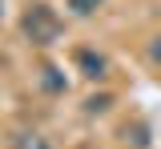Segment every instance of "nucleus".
<instances>
[{"label": "nucleus", "mask_w": 161, "mask_h": 149, "mask_svg": "<svg viewBox=\"0 0 161 149\" xmlns=\"http://www.w3.org/2000/svg\"><path fill=\"white\" fill-rule=\"evenodd\" d=\"M101 4H105V0H69V12H73V16H93Z\"/></svg>", "instance_id": "nucleus-5"}, {"label": "nucleus", "mask_w": 161, "mask_h": 149, "mask_svg": "<svg viewBox=\"0 0 161 149\" xmlns=\"http://www.w3.org/2000/svg\"><path fill=\"white\" fill-rule=\"evenodd\" d=\"M73 61H77V69L89 77V81H105V77H109V61H105L101 52H93V48H77Z\"/></svg>", "instance_id": "nucleus-2"}, {"label": "nucleus", "mask_w": 161, "mask_h": 149, "mask_svg": "<svg viewBox=\"0 0 161 149\" xmlns=\"http://www.w3.org/2000/svg\"><path fill=\"white\" fill-rule=\"evenodd\" d=\"M149 61H153V64L161 69V32L153 36V41H149Z\"/></svg>", "instance_id": "nucleus-6"}, {"label": "nucleus", "mask_w": 161, "mask_h": 149, "mask_svg": "<svg viewBox=\"0 0 161 149\" xmlns=\"http://www.w3.org/2000/svg\"><path fill=\"white\" fill-rule=\"evenodd\" d=\"M40 85L48 89V93H64V77H60L57 64H44V69H40Z\"/></svg>", "instance_id": "nucleus-3"}, {"label": "nucleus", "mask_w": 161, "mask_h": 149, "mask_svg": "<svg viewBox=\"0 0 161 149\" xmlns=\"http://www.w3.org/2000/svg\"><path fill=\"white\" fill-rule=\"evenodd\" d=\"M12 149H48V141L40 133H20L16 141H12Z\"/></svg>", "instance_id": "nucleus-4"}, {"label": "nucleus", "mask_w": 161, "mask_h": 149, "mask_svg": "<svg viewBox=\"0 0 161 149\" xmlns=\"http://www.w3.org/2000/svg\"><path fill=\"white\" fill-rule=\"evenodd\" d=\"M0 16H4V0H0Z\"/></svg>", "instance_id": "nucleus-7"}, {"label": "nucleus", "mask_w": 161, "mask_h": 149, "mask_svg": "<svg viewBox=\"0 0 161 149\" xmlns=\"http://www.w3.org/2000/svg\"><path fill=\"white\" fill-rule=\"evenodd\" d=\"M20 28H24V36H28L32 44H40V48L60 41V16L48 8V4H32V8L24 12Z\"/></svg>", "instance_id": "nucleus-1"}]
</instances>
